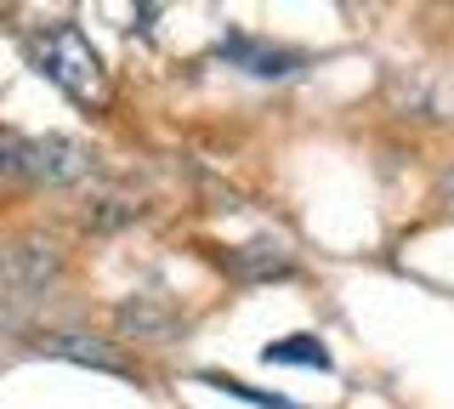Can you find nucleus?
<instances>
[{
  "mask_svg": "<svg viewBox=\"0 0 454 409\" xmlns=\"http://www.w3.org/2000/svg\"><path fill=\"white\" fill-rule=\"evenodd\" d=\"M35 63L51 86H63L80 108H108V68L80 23H51L35 35Z\"/></svg>",
  "mask_w": 454,
  "mask_h": 409,
  "instance_id": "f257e3e1",
  "label": "nucleus"
},
{
  "mask_svg": "<svg viewBox=\"0 0 454 409\" xmlns=\"http://www.w3.org/2000/svg\"><path fill=\"white\" fill-rule=\"evenodd\" d=\"M91 148L74 143V137H35L23 143V177L46 182V188H68V182H85L91 177Z\"/></svg>",
  "mask_w": 454,
  "mask_h": 409,
  "instance_id": "f03ea898",
  "label": "nucleus"
},
{
  "mask_svg": "<svg viewBox=\"0 0 454 409\" xmlns=\"http://www.w3.org/2000/svg\"><path fill=\"white\" fill-rule=\"evenodd\" d=\"M40 352H51V358H68V364H85V370H103V375H131V364H125L114 347L91 342V335H74V330L40 335Z\"/></svg>",
  "mask_w": 454,
  "mask_h": 409,
  "instance_id": "7ed1b4c3",
  "label": "nucleus"
},
{
  "mask_svg": "<svg viewBox=\"0 0 454 409\" xmlns=\"http://www.w3.org/2000/svg\"><path fill=\"white\" fill-rule=\"evenodd\" d=\"M222 51L233 63H245L255 80H284V75H295V63H301V58H290V51H267L262 40H250V35H233Z\"/></svg>",
  "mask_w": 454,
  "mask_h": 409,
  "instance_id": "20e7f679",
  "label": "nucleus"
},
{
  "mask_svg": "<svg viewBox=\"0 0 454 409\" xmlns=\"http://www.w3.org/2000/svg\"><path fill=\"white\" fill-rule=\"evenodd\" d=\"M267 364H301V370H330V352H324L318 335H284V342L262 347Z\"/></svg>",
  "mask_w": 454,
  "mask_h": 409,
  "instance_id": "39448f33",
  "label": "nucleus"
},
{
  "mask_svg": "<svg viewBox=\"0 0 454 409\" xmlns=\"http://www.w3.org/2000/svg\"><path fill=\"white\" fill-rule=\"evenodd\" d=\"M227 267H233L239 279H267V273H284L290 267V250L284 245H245L227 256Z\"/></svg>",
  "mask_w": 454,
  "mask_h": 409,
  "instance_id": "423d86ee",
  "label": "nucleus"
},
{
  "mask_svg": "<svg viewBox=\"0 0 454 409\" xmlns=\"http://www.w3.org/2000/svg\"><path fill=\"white\" fill-rule=\"evenodd\" d=\"M205 387H216V392H227V398H239V404H255V409H301V404L278 398V392L250 387V381H239V375H205Z\"/></svg>",
  "mask_w": 454,
  "mask_h": 409,
  "instance_id": "0eeeda50",
  "label": "nucleus"
},
{
  "mask_svg": "<svg viewBox=\"0 0 454 409\" xmlns=\"http://www.w3.org/2000/svg\"><path fill=\"white\" fill-rule=\"evenodd\" d=\"M0 177H23V143L0 137Z\"/></svg>",
  "mask_w": 454,
  "mask_h": 409,
  "instance_id": "6e6552de",
  "label": "nucleus"
},
{
  "mask_svg": "<svg viewBox=\"0 0 454 409\" xmlns=\"http://www.w3.org/2000/svg\"><path fill=\"white\" fill-rule=\"evenodd\" d=\"M437 193H443V205L454 210V165H449V171H443V177H437Z\"/></svg>",
  "mask_w": 454,
  "mask_h": 409,
  "instance_id": "1a4fd4ad",
  "label": "nucleus"
}]
</instances>
